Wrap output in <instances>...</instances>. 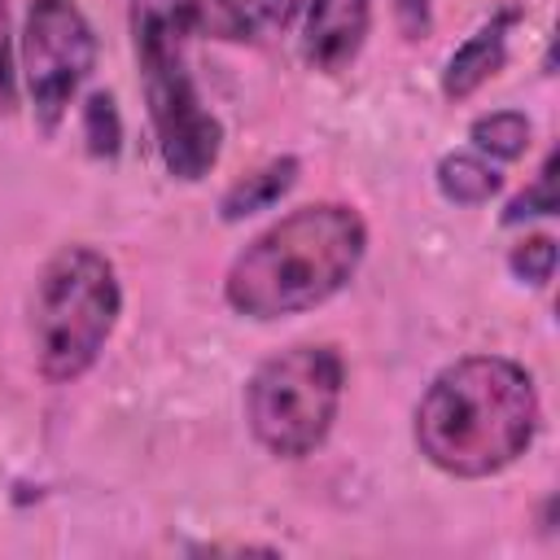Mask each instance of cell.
Here are the masks:
<instances>
[{"instance_id": "cell-7", "label": "cell", "mask_w": 560, "mask_h": 560, "mask_svg": "<svg viewBox=\"0 0 560 560\" xmlns=\"http://www.w3.org/2000/svg\"><path fill=\"white\" fill-rule=\"evenodd\" d=\"M368 35V0H311L306 9V61L319 70H341L354 61Z\"/></svg>"}, {"instance_id": "cell-4", "label": "cell", "mask_w": 560, "mask_h": 560, "mask_svg": "<svg viewBox=\"0 0 560 560\" xmlns=\"http://www.w3.org/2000/svg\"><path fill=\"white\" fill-rule=\"evenodd\" d=\"M118 319V280L114 267L88 249L70 245L48 258L35 284V350L39 368L52 381H74L88 372L114 332Z\"/></svg>"}, {"instance_id": "cell-13", "label": "cell", "mask_w": 560, "mask_h": 560, "mask_svg": "<svg viewBox=\"0 0 560 560\" xmlns=\"http://www.w3.org/2000/svg\"><path fill=\"white\" fill-rule=\"evenodd\" d=\"M556 153L542 162V171H538V179H534V188H525L512 206H508V214H503V223H521L525 214H551L556 210Z\"/></svg>"}, {"instance_id": "cell-2", "label": "cell", "mask_w": 560, "mask_h": 560, "mask_svg": "<svg viewBox=\"0 0 560 560\" xmlns=\"http://www.w3.org/2000/svg\"><path fill=\"white\" fill-rule=\"evenodd\" d=\"M534 424L538 394L529 372L477 354L438 372L416 411V442L442 472L490 477L534 442Z\"/></svg>"}, {"instance_id": "cell-12", "label": "cell", "mask_w": 560, "mask_h": 560, "mask_svg": "<svg viewBox=\"0 0 560 560\" xmlns=\"http://www.w3.org/2000/svg\"><path fill=\"white\" fill-rule=\"evenodd\" d=\"M83 136H88V149H92L96 158H109V153H118L122 127H118V109H114V96L96 92V96L83 105Z\"/></svg>"}, {"instance_id": "cell-6", "label": "cell", "mask_w": 560, "mask_h": 560, "mask_svg": "<svg viewBox=\"0 0 560 560\" xmlns=\"http://www.w3.org/2000/svg\"><path fill=\"white\" fill-rule=\"evenodd\" d=\"M96 61V39L74 0H35L22 35V70L35 118L57 127Z\"/></svg>"}, {"instance_id": "cell-9", "label": "cell", "mask_w": 560, "mask_h": 560, "mask_svg": "<svg viewBox=\"0 0 560 560\" xmlns=\"http://www.w3.org/2000/svg\"><path fill=\"white\" fill-rule=\"evenodd\" d=\"M293 175H298V162H293V158H276V162H267L262 171L245 175L241 184L228 188V197H223V219H245V214H254V210H267L280 192H289Z\"/></svg>"}, {"instance_id": "cell-10", "label": "cell", "mask_w": 560, "mask_h": 560, "mask_svg": "<svg viewBox=\"0 0 560 560\" xmlns=\"http://www.w3.org/2000/svg\"><path fill=\"white\" fill-rule=\"evenodd\" d=\"M438 188H442L451 201L477 206V201H486L490 192H499V171L486 166V162L472 158V153H451V158L438 162Z\"/></svg>"}, {"instance_id": "cell-8", "label": "cell", "mask_w": 560, "mask_h": 560, "mask_svg": "<svg viewBox=\"0 0 560 560\" xmlns=\"http://www.w3.org/2000/svg\"><path fill=\"white\" fill-rule=\"evenodd\" d=\"M512 18L516 13H499L494 22H486L455 57H451V66H446V79H442V92L446 96H468V92H477L499 66H503V48H508V26H512Z\"/></svg>"}, {"instance_id": "cell-5", "label": "cell", "mask_w": 560, "mask_h": 560, "mask_svg": "<svg viewBox=\"0 0 560 560\" xmlns=\"http://www.w3.org/2000/svg\"><path fill=\"white\" fill-rule=\"evenodd\" d=\"M341 359L332 346H293L267 359L249 381V429L254 438L284 459L311 455L337 416L341 402Z\"/></svg>"}, {"instance_id": "cell-11", "label": "cell", "mask_w": 560, "mask_h": 560, "mask_svg": "<svg viewBox=\"0 0 560 560\" xmlns=\"http://www.w3.org/2000/svg\"><path fill=\"white\" fill-rule=\"evenodd\" d=\"M472 140H477V149H486L494 158H521L529 144V122L516 109H499V114H486L472 122Z\"/></svg>"}, {"instance_id": "cell-14", "label": "cell", "mask_w": 560, "mask_h": 560, "mask_svg": "<svg viewBox=\"0 0 560 560\" xmlns=\"http://www.w3.org/2000/svg\"><path fill=\"white\" fill-rule=\"evenodd\" d=\"M551 267H556V245L551 236H529L512 249V271L525 276L529 284H547L551 280Z\"/></svg>"}, {"instance_id": "cell-1", "label": "cell", "mask_w": 560, "mask_h": 560, "mask_svg": "<svg viewBox=\"0 0 560 560\" xmlns=\"http://www.w3.org/2000/svg\"><path fill=\"white\" fill-rule=\"evenodd\" d=\"M249 31L254 22L241 0H131V35L144 74L149 118L171 175L201 179L214 166L223 140L219 118L201 105V92L184 66L188 39H249Z\"/></svg>"}, {"instance_id": "cell-15", "label": "cell", "mask_w": 560, "mask_h": 560, "mask_svg": "<svg viewBox=\"0 0 560 560\" xmlns=\"http://www.w3.org/2000/svg\"><path fill=\"white\" fill-rule=\"evenodd\" d=\"M249 4V13L258 18V22H267V26H289V18L298 13V0H245Z\"/></svg>"}, {"instance_id": "cell-3", "label": "cell", "mask_w": 560, "mask_h": 560, "mask_svg": "<svg viewBox=\"0 0 560 560\" xmlns=\"http://www.w3.org/2000/svg\"><path fill=\"white\" fill-rule=\"evenodd\" d=\"M363 245L368 232L350 206H302L245 245L228 271V302L249 319L311 311L354 276Z\"/></svg>"}, {"instance_id": "cell-16", "label": "cell", "mask_w": 560, "mask_h": 560, "mask_svg": "<svg viewBox=\"0 0 560 560\" xmlns=\"http://www.w3.org/2000/svg\"><path fill=\"white\" fill-rule=\"evenodd\" d=\"M9 83V13H4V0H0V88Z\"/></svg>"}]
</instances>
